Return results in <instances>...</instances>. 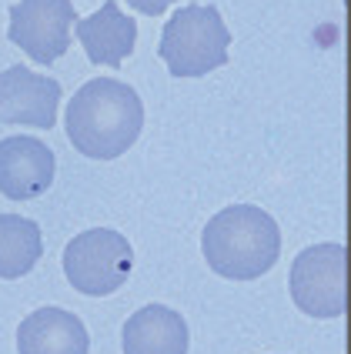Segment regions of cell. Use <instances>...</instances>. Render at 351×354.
<instances>
[{"instance_id": "3957f363", "label": "cell", "mask_w": 351, "mask_h": 354, "mask_svg": "<svg viewBox=\"0 0 351 354\" xmlns=\"http://www.w3.org/2000/svg\"><path fill=\"white\" fill-rule=\"evenodd\" d=\"M228 47L231 30L224 27L217 7L188 3L168 17L157 54L174 77H204L228 64Z\"/></svg>"}, {"instance_id": "8992f818", "label": "cell", "mask_w": 351, "mask_h": 354, "mask_svg": "<svg viewBox=\"0 0 351 354\" xmlns=\"http://www.w3.org/2000/svg\"><path fill=\"white\" fill-rule=\"evenodd\" d=\"M74 20L78 14L71 0H17L10 7L7 37L34 64L51 67L57 57L67 54Z\"/></svg>"}, {"instance_id": "4fadbf2b", "label": "cell", "mask_w": 351, "mask_h": 354, "mask_svg": "<svg viewBox=\"0 0 351 354\" xmlns=\"http://www.w3.org/2000/svg\"><path fill=\"white\" fill-rule=\"evenodd\" d=\"M127 3H131L134 10H141V14H147V17H161L174 0H127Z\"/></svg>"}, {"instance_id": "277c9868", "label": "cell", "mask_w": 351, "mask_h": 354, "mask_svg": "<svg viewBox=\"0 0 351 354\" xmlns=\"http://www.w3.org/2000/svg\"><path fill=\"white\" fill-rule=\"evenodd\" d=\"M131 268H134V248L120 231L111 227L80 231L64 248V274L80 295H114L120 284H127Z\"/></svg>"}, {"instance_id": "7a4b0ae2", "label": "cell", "mask_w": 351, "mask_h": 354, "mask_svg": "<svg viewBox=\"0 0 351 354\" xmlns=\"http://www.w3.org/2000/svg\"><path fill=\"white\" fill-rule=\"evenodd\" d=\"M201 248L215 274L228 281H254L278 264L281 231L268 211L254 204H231L208 221Z\"/></svg>"}, {"instance_id": "8fae6325", "label": "cell", "mask_w": 351, "mask_h": 354, "mask_svg": "<svg viewBox=\"0 0 351 354\" xmlns=\"http://www.w3.org/2000/svg\"><path fill=\"white\" fill-rule=\"evenodd\" d=\"M124 354H188V321L168 304H147L124 321Z\"/></svg>"}, {"instance_id": "9c48e42d", "label": "cell", "mask_w": 351, "mask_h": 354, "mask_svg": "<svg viewBox=\"0 0 351 354\" xmlns=\"http://www.w3.org/2000/svg\"><path fill=\"white\" fill-rule=\"evenodd\" d=\"M87 348L91 337L84 321L64 308H37L17 328L20 354H87Z\"/></svg>"}, {"instance_id": "6da1fadb", "label": "cell", "mask_w": 351, "mask_h": 354, "mask_svg": "<svg viewBox=\"0 0 351 354\" xmlns=\"http://www.w3.org/2000/svg\"><path fill=\"white\" fill-rule=\"evenodd\" d=\"M67 138L84 158L114 160L134 147L144 127V104L124 80L94 77L67 104Z\"/></svg>"}, {"instance_id": "7c38bea8", "label": "cell", "mask_w": 351, "mask_h": 354, "mask_svg": "<svg viewBox=\"0 0 351 354\" xmlns=\"http://www.w3.org/2000/svg\"><path fill=\"white\" fill-rule=\"evenodd\" d=\"M44 254L37 221L20 214H0V277L14 281L34 271Z\"/></svg>"}, {"instance_id": "ba28073f", "label": "cell", "mask_w": 351, "mask_h": 354, "mask_svg": "<svg viewBox=\"0 0 351 354\" xmlns=\"http://www.w3.org/2000/svg\"><path fill=\"white\" fill-rule=\"evenodd\" d=\"M57 174L54 151L37 138L14 134L0 140V194L10 201L40 197Z\"/></svg>"}, {"instance_id": "52a82bcc", "label": "cell", "mask_w": 351, "mask_h": 354, "mask_svg": "<svg viewBox=\"0 0 351 354\" xmlns=\"http://www.w3.org/2000/svg\"><path fill=\"white\" fill-rule=\"evenodd\" d=\"M60 107V84L47 74H34L24 64L0 71V120L17 127H54Z\"/></svg>"}, {"instance_id": "30bf717a", "label": "cell", "mask_w": 351, "mask_h": 354, "mask_svg": "<svg viewBox=\"0 0 351 354\" xmlns=\"http://www.w3.org/2000/svg\"><path fill=\"white\" fill-rule=\"evenodd\" d=\"M74 34L87 50V60L98 67H120L131 57L137 40L134 17H127L114 0H107L94 17L74 20Z\"/></svg>"}, {"instance_id": "5b68a950", "label": "cell", "mask_w": 351, "mask_h": 354, "mask_svg": "<svg viewBox=\"0 0 351 354\" xmlns=\"http://www.w3.org/2000/svg\"><path fill=\"white\" fill-rule=\"evenodd\" d=\"M291 301L298 311L312 317L345 315V248L341 244H312L294 257L288 274Z\"/></svg>"}]
</instances>
